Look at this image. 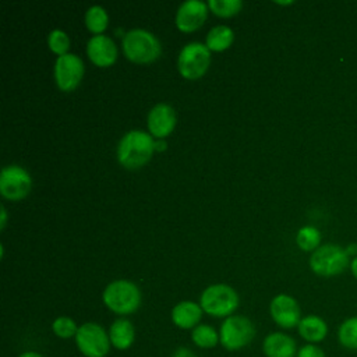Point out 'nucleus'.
<instances>
[{
  "instance_id": "1a4fd4ad",
  "label": "nucleus",
  "mask_w": 357,
  "mask_h": 357,
  "mask_svg": "<svg viewBox=\"0 0 357 357\" xmlns=\"http://www.w3.org/2000/svg\"><path fill=\"white\" fill-rule=\"evenodd\" d=\"M32 188L31 174L18 165L4 166L0 172V194L11 201L25 198Z\"/></svg>"
},
{
  "instance_id": "dca6fc26",
  "label": "nucleus",
  "mask_w": 357,
  "mask_h": 357,
  "mask_svg": "<svg viewBox=\"0 0 357 357\" xmlns=\"http://www.w3.org/2000/svg\"><path fill=\"white\" fill-rule=\"evenodd\" d=\"M204 310L195 301H180L172 310V321L180 329H194L199 325Z\"/></svg>"
},
{
  "instance_id": "cd10ccee",
  "label": "nucleus",
  "mask_w": 357,
  "mask_h": 357,
  "mask_svg": "<svg viewBox=\"0 0 357 357\" xmlns=\"http://www.w3.org/2000/svg\"><path fill=\"white\" fill-rule=\"evenodd\" d=\"M172 357H197V354L191 349H188L185 346H181V347L174 350Z\"/></svg>"
},
{
  "instance_id": "f257e3e1",
  "label": "nucleus",
  "mask_w": 357,
  "mask_h": 357,
  "mask_svg": "<svg viewBox=\"0 0 357 357\" xmlns=\"http://www.w3.org/2000/svg\"><path fill=\"white\" fill-rule=\"evenodd\" d=\"M155 142L151 134L142 130H131L126 132L117 145V159L126 169H139L152 156Z\"/></svg>"
},
{
  "instance_id": "39448f33",
  "label": "nucleus",
  "mask_w": 357,
  "mask_h": 357,
  "mask_svg": "<svg viewBox=\"0 0 357 357\" xmlns=\"http://www.w3.org/2000/svg\"><path fill=\"white\" fill-rule=\"evenodd\" d=\"M255 337L252 321L244 315H230L223 319L219 329V343L229 351L248 346Z\"/></svg>"
},
{
  "instance_id": "bb28decb",
  "label": "nucleus",
  "mask_w": 357,
  "mask_h": 357,
  "mask_svg": "<svg viewBox=\"0 0 357 357\" xmlns=\"http://www.w3.org/2000/svg\"><path fill=\"white\" fill-rule=\"evenodd\" d=\"M296 357H326V356H325V351L318 344L305 343L297 350Z\"/></svg>"
},
{
  "instance_id": "5701e85b",
  "label": "nucleus",
  "mask_w": 357,
  "mask_h": 357,
  "mask_svg": "<svg viewBox=\"0 0 357 357\" xmlns=\"http://www.w3.org/2000/svg\"><path fill=\"white\" fill-rule=\"evenodd\" d=\"M296 243L304 251H315L321 243V233L314 226H304L297 231Z\"/></svg>"
},
{
  "instance_id": "f8f14e48",
  "label": "nucleus",
  "mask_w": 357,
  "mask_h": 357,
  "mask_svg": "<svg viewBox=\"0 0 357 357\" xmlns=\"http://www.w3.org/2000/svg\"><path fill=\"white\" fill-rule=\"evenodd\" d=\"M208 3L201 0H185L176 11V26L183 32L198 29L208 15Z\"/></svg>"
},
{
  "instance_id": "9d476101",
  "label": "nucleus",
  "mask_w": 357,
  "mask_h": 357,
  "mask_svg": "<svg viewBox=\"0 0 357 357\" xmlns=\"http://www.w3.org/2000/svg\"><path fill=\"white\" fill-rule=\"evenodd\" d=\"M84 75V61L74 53H66L56 59L54 81L64 92L74 91Z\"/></svg>"
},
{
  "instance_id": "2eb2a0df",
  "label": "nucleus",
  "mask_w": 357,
  "mask_h": 357,
  "mask_svg": "<svg viewBox=\"0 0 357 357\" xmlns=\"http://www.w3.org/2000/svg\"><path fill=\"white\" fill-rule=\"evenodd\" d=\"M297 350L296 340L284 332H272L262 342L265 357H296Z\"/></svg>"
},
{
  "instance_id": "393cba45",
  "label": "nucleus",
  "mask_w": 357,
  "mask_h": 357,
  "mask_svg": "<svg viewBox=\"0 0 357 357\" xmlns=\"http://www.w3.org/2000/svg\"><path fill=\"white\" fill-rule=\"evenodd\" d=\"M208 7L219 17H231L237 14L241 7V0H208Z\"/></svg>"
},
{
  "instance_id": "72a5a7b5",
  "label": "nucleus",
  "mask_w": 357,
  "mask_h": 357,
  "mask_svg": "<svg viewBox=\"0 0 357 357\" xmlns=\"http://www.w3.org/2000/svg\"><path fill=\"white\" fill-rule=\"evenodd\" d=\"M278 4H291L293 1H276Z\"/></svg>"
},
{
  "instance_id": "6ab92c4d",
  "label": "nucleus",
  "mask_w": 357,
  "mask_h": 357,
  "mask_svg": "<svg viewBox=\"0 0 357 357\" xmlns=\"http://www.w3.org/2000/svg\"><path fill=\"white\" fill-rule=\"evenodd\" d=\"M234 40V32L227 25H216L206 33V46L209 50L220 52L227 49Z\"/></svg>"
},
{
  "instance_id": "473e14b6",
  "label": "nucleus",
  "mask_w": 357,
  "mask_h": 357,
  "mask_svg": "<svg viewBox=\"0 0 357 357\" xmlns=\"http://www.w3.org/2000/svg\"><path fill=\"white\" fill-rule=\"evenodd\" d=\"M165 148H166V146H165V142H163L162 139H160V141H156V142H155V149H156V151H163Z\"/></svg>"
},
{
  "instance_id": "9b49d317",
  "label": "nucleus",
  "mask_w": 357,
  "mask_h": 357,
  "mask_svg": "<svg viewBox=\"0 0 357 357\" xmlns=\"http://www.w3.org/2000/svg\"><path fill=\"white\" fill-rule=\"evenodd\" d=\"M269 312L273 322L283 329L297 328L303 318L297 300L284 293L278 294L271 300Z\"/></svg>"
},
{
  "instance_id": "412c9836",
  "label": "nucleus",
  "mask_w": 357,
  "mask_h": 357,
  "mask_svg": "<svg viewBox=\"0 0 357 357\" xmlns=\"http://www.w3.org/2000/svg\"><path fill=\"white\" fill-rule=\"evenodd\" d=\"M337 342L342 347L357 350V317L346 318L337 328Z\"/></svg>"
},
{
  "instance_id": "a211bd4d",
  "label": "nucleus",
  "mask_w": 357,
  "mask_h": 357,
  "mask_svg": "<svg viewBox=\"0 0 357 357\" xmlns=\"http://www.w3.org/2000/svg\"><path fill=\"white\" fill-rule=\"evenodd\" d=\"M109 339L114 349L117 350H127L132 346L135 339V329L130 319L127 318H117L112 322L109 331Z\"/></svg>"
},
{
  "instance_id": "ddd939ff",
  "label": "nucleus",
  "mask_w": 357,
  "mask_h": 357,
  "mask_svg": "<svg viewBox=\"0 0 357 357\" xmlns=\"http://www.w3.org/2000/svg\"><path fill=\"white\" fill-rule=\"evenodd\" d=\"M176 120V112L170 105L156 103L148 113V130L151 135L162 139L174 130Z\"/></svg>"
},
{
  "instance_id": "20e7f679",
  "label": "nucleus",
  "mask_w": 357,
  "mask_h": 357,
  "mask_svg": "<svg viewBox=\"0 0 357 357\" xmlns=\"http://www.w3.org/2000/svg\"><path fill=\"white\" fill-rule=\"evenodd\" d=\"M237 291L225 283H216L208 286L199 297V305L211 317L227 318L238 307Z\"/></svg>"
},
{
  "instance_id": "a878e982",
  "label": "nucleus",
  "mask_w": 357,
  "mask_h": 357,
  "mask_svg": "<svg viewBox=\"0 0 357 357\" xmlns=\"http://www.w3.org/2000/svg\"><path fill=\"white\" fill-rule=\"evenodd\" d=\"M47 45L50 47V50L59 56L68 53V47H70V38L67 36V33L63 29H52L49 36H47Z\"/></svg>"
},
{
  "instance_id": "c85d7f7f",
  "label": "nucleus",
  "mask_w": 357,
  "mask_h": 357,
  "mask_svg": "<svg viewBox=\"0 0 357 357\" xmlns=\"http://www.w3.org/2000/svg\"><path fill=\"white\" fill-rule=\"evenodd\" d=\"M0 216H1V219H0V229H4V226L7 223V211H6V208L3 205L0 206Z\"/></svg>"
},
{
  "instance_id": "f3484780",
  "label": "nucleus",
  "mask_w": 357,
  "mask_h": 357,
  "mask_svg": "<svg viewBox=\"0 0 357 357\" xmlns=\"http://www.w3.org/2000/svg\"><path fill=\"white\" fill-rule=\"evenodd\" d=\"M297 331L303 340L307 343L318 344L328 336V324L324 318L311 314L301 318Z\"/></svg>"
},
{
  "instance_id": "b1692460",
  "label": "nucleus",
  "mask_w": 357,
  "mask_h": 357,
  "mask_svg": "<svg viewBox=\"0 0 357 357\" xmlns=\"http://www.w3.org/2000/svg\"><path fill=\"white\" fill-rule=\"evenodd\" d=\"M78 328L79 326L77 325V322L70 317H57L52 322V331L60 339L75 337V335L78 332Z\"/></svg>"
},
{
  "instance_id": "0eeeda50",
  "label": "nucleus",
  "mask_w": 357,
  "mask_h": 357,
  "mask_svg": "<svg viewBox=\"0 0 357 357\" xmlns=\"http://www.w3.org/2000/svg\"><path fill=\"white\" fill-rule=\"evenodd\" d=\"M211 64V50L201 42L185 43L177 59L178 73L187 79L201 78Z\"/></svg>"
},
{
  "instance_id": "2f4dec72",
  "label": "nucleus",
  "mask_w": 357,
  "mask_h": 357,
  "mask_svg": "<svg viewBox=\"0 0 357 357\" xmlns=\"http://www.w3.org/2000/svg\"><path fill=\"white\" fill-rule=\"evenodd\" d=\"M350 269H351V273L353 276L357 279V257H354L350 262Z\"/></svg>"
},
{
  "instance_id": "4468645a",
  "label": "nucleus",
  "mask_w": 357,
  "mask_h": 357,
  "mask_svg": "<svg viewBox=\"0 0 357 357\" xmlns=\"http://www.w3.org/2000/svg\"><path fill=\"white\" fill-rule=\"evenodd\" d=\"M86 54L99 67H109L117 59V46L107 35H93L86 42Z\"/></svg>"
},
{
  "instance_id": "7ed1b4c3",
  "label": "nucleus",
  "mask_w": 357,
  "mask_h": 357,
  "mask_svg": "<svg viewBox=\"0 0 357 357\" xmlns=\"http://www.w3.org/2000/svg\"><path fill=\"white\" fill-rule=\"evenodd\" d=\"M123 52L128 60L144 64L156 60L160 56L162 46L152 32L142 28H134L124 33Z\"/></svg>"
},
{
  "instance_id": "f03ea898",
  "label": "nucleus",
  "mask_w": 357,
  "mask_h": 357,
  "mask_svg": "<svg viewBox=\"0 0 357 357\" xmlns=\"http://www.w3.org/2000/svg\"><path fill=\"white\" fill-rule=\"evenodd\" d=\"M102 300L114 314L128 315L138 310L141 304V290L131 280L117 279L105 287Z\"/></svg>"
},
{
  "instance_id": "6e6552de",
  "label": "nucleus",
  "mask_w": 357,
  "mask_h": 357,
  "mask_svg": "<svg viewBox=\"0 0 357 357\" xmlns=\"http://www.w3.org/2000/svg\"><path fill=\"white\" fill-rule=\"evenodd\" d=\"M74 340L79 353L85 357H106L112 346L109 333L96 322L79 325Z\"/></svg>"
},
{
  "instance_id": "4be33fe9",
  "label": "nucleus",
  "mask_w": 357,
  "mask_h": 357,
  "mask_svg": "<svg viewBox=\"0 0 357 357\" xmlns=\"http://www.w3.org/2000/svg\"><path fill=\"white\" fill-rule=\"evenodd\" d=\"M109 24V15L102 6H92L85 13V25L95 35H100Z\"/></svg>"
},
{
  "instance_id": "423d86ee",
  "label": "nucleus",
  "mask_w": 357,
  "mask_h": 357,
  "mask_svg": "<svg viewBox=\"0 0 357 357\" xmlns=\"http://www.w3.org/2000/svg\"><path fill=\"white\" fill-rule=\"evenodd\" d=\"M349 265V255L346 248L337 244L319 245L310 257V268L319 276H336L342 273Z\"/></svg>"
},
{
  "instance_id": "aec40b11",
  "label": "nucleus",
  "mask_w": 357,
  "mask_h": 357,
  "mask_svg": "<svg viewBox=\"0 0 357 357\" xmlns=\"http://www.w3.org/2000/svg\"><path fill=\"white\" fill-rule=\"evenodd\" d=\"M191 340L199 349H212L219 343V332L208 324H199L191 331Z\"/></svg>"
},
{
  "instance_id": "7c9ffc66",
  "label": "nucleus",
  "mask_w": 357,
  "mask_h": 357,
  "mask_svg": "<svg viewBox=\"0 0 357 357\" xmlns=\"http://www.w3.org/2000/svg\"><path fill=\"white\" fill-rule=\"evenodd\" d=\"M18 357H43L40 353H38V351H31V350H28V351H24V353H21Z\"/></svg>"
},
{
  "instance_id": "c756f323",
  "label": "nucleus",
  "mask_w": 357,
  "mask_h": 357,
  "mask_svg": "<svg viewBox=\"0 0 357 357\" xmlns=\"http://www.w3.org/2000/svg\"><path fill=\"white\" fill-rule=\"evenodd\" d=\"M346 252H347V255L350 257H357V244H349V247L346 248Z\"/></svg>"
}]
</instances>
